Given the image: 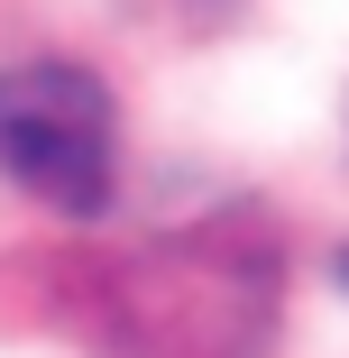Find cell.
<instances>
[{
  "instance_id": "obj_1",
  "label": "cell",
  "mask_w": 349,
  "mask_h": 358,
  "mask_svg": "<svg viewBox=\"0 0 349 358\" xmlns=\"http://www.w3.org/2000/svg\"><path fill=\"white\" fill-rule=\"evenodd\" d=\"M120 166L111 92L83 64H10L0 74V175L55 211H101Z\"/></svg>"
},
{
  "instance_id": "obj_2",
  "label": "cell",
  "mask_w": 349,
  "mask_h": 358,
  "mask_svg": "<svg viewBox=\"0 0 349 358\" xmlns=\"http://www.w3.org/2000/svg\"><path fill=\"white\" fill-rule=\"evenodd\" d=\"M340 275H349V257H340Z\"/></svg>"
}]
</instances>
